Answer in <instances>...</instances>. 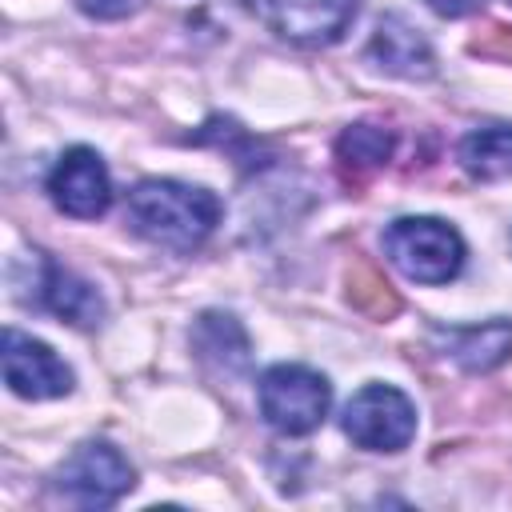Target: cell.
I'll return each instance as SVG.
<instances>
[{"label": "cell", "mask_w": 512, "mask_h": 512, "mask_svg": "<svg viewBox=\"0 0 512 512\" xmlns=\"http://www.w3.org/2000/svg\"><path fill=\"white\" fill-rule=\"evenodd\" d=\"M348 300H352L360 312L376 316V320H388V316L400 308V300H396V292L388 288V280H380L372 268H356V272L348 276Z\"/></svg>", "instance_id": "15"}, {"label": "cell", "mask_w": 512, "mask_h": 512, "mask_svg": "<svg viewBox=\"0 0 512 512\" xmlns=\"http://www.w3.org/2000/svg\"><path fill=\"white\" fill-rule=\"evenodd\" d=\"M460 164L476 180H504L512 176V128H476L456 148Z\"/></svg>", "instance_id": "14"}, {"label": "cell", "mask_w": 512, "mask_h": 512, "mask_svg": "<svg viewBox=\"0 0 512 512\" xmlns=\"http://www.w3.org/2000/svg\"><path fill=\"white\" fill-rule=\"evenodd\" d=\"M32 304H40L80 328H92L104 316V300L96 296V288L84 284L80 276H72L68 268H60L44 252H32Z\"/></svg>", "instance_id": "9"}, {"label": "cell", "mask_w": 512, "mask_h": 512, "mask_svg": "<svg viewBox=\"0 0 512 512\" xmlns=\"http://www.w3.org/2000/svg\"><path fill=\"white\" fill-rule=\"evenodd\" d=\"M428 8H432L436 16L456 20V16H472L476 8H484V0H428Z\"/></svg>", "instance_id": "18"}, {"label": "cell", "mask_w": 512, "mask_h": 512, "mask_svg": "<svg viewBox=\"0 0 512 512\" xmlns=\"http://www.w3.org/2000/svg\"><path fill=\"white\" fill-rule=\"evenodd\" d=\"M368 56L392 72V76H404V80H428L436 72V56L428 48V40L404 20V16H384L372 32V44H368Z\"/></svg>", "instance_id": "10"}, {"label": "cell", "mask_w": 512, "mask_h": 512, "mask_svg": "<svg viewBox=\"0 0 512 512\" xmlns=\"http://www.w3.org/2000/svg\"><path fill=\"white\" fill-rule=\"evenodd\" d=\"M48 196L64 216H76V220L104 216L112 204V180H108L100 152H92L84 144L68 148L56 160V168L48 172Z\"/></svg>", "instance_id": "8"}, {"label": "cell", "mask_w": 512, "mask_h": 512, "mask_svg": "<svg viewBox=\"0 0 512 512\" xmlns=\"http://www.w3.org/2000/svg\"><path fill=\"white\" fill-rule=\"evenodd\" d=\"M392 148H396V136L388 132V128H380V124H348L344 132H340V140H336V160H340V168H344V176H364V172H376V168H384L388 164V156H392Z\"/></svg>", "instance_id": "12"}, {"label": "cell", "mask_w": 512, "mask_h": 512, "mask_svg": "<svg viewBox=\"0 0 512 512\" xmlns=\"http://www.w3.org/2000/svg\"><path fill=\"white\" fill-rule=\"evenodd\" d=\"M128 224L168 252L200 248L220 224V200L208 188L180 180H140L128 192Z\"/></svg>", "instance_id": "1"}, {"label": "cell", "mask_w": 512, "mask_h": 512, "mask_svg": "<svg viewBox=\"0 0 512 512\" xmlns=\"http://www.w3.org/2000/svg\"><path fill=\"white\" fill-rule=\"evenodd\" d=\"M0 364H4V384L24 400H56L72 392V368L48 344L16 328H4Z\"/></svg>", "instance_id": "7"}, {"label": "cell", "mask_w": 512, "mask_h": 512, "mask_svg": "<svg viewBox=\"0 0 512 512\" xmlns=\"http://www.w3.org/2000/svg\"><path fill=\"white\" fill-rule=\"evenodd\" d=\"M344 436L368 452H400L416 436V408L400 388L368 384L344 408Z\"/></svg>", "instance_id": "4"}, {"label": "cell", "mask_w": 512, "mask_h": 512, "mask_svg": "<svg viewBox=\"0 0 512 512\" xmlns=\"http://www.w3.org/2000/svg\"><path fill=\"white\" fill-rule=\"evenodd\" d=\"M432 340L464 372H492L512 356V320H488L472 328H436Z\"/></svg>", "instance_id": "11"}, {"label": "cell", "mask_w": 512, "mask_h": 512, "mask_svg": "<svg viewBox=\"0 0 512 512\" xmlns=\"http://www.w3.org/2000/svg\"><path fill=\"white\" fill-rule=\"evenodd\" d=\"M136 484L132 464L104 440L80 444L56 472V492L80 508H108Z\"/></svg>", "instance_id": "5"}, {"label": "cell", "mask_w": 512, "mask_h": 512, "mask_svg": "<svg viewBox=\"0 0 512 512\" xmlns=\"http://www.w3.org/2000/svg\"><path fill=\"white\" fill-rule=\"evenodd\" d=\"M384 256L416 284H448L464 268V240L448 220L400 216L384 228Z\"/></svg>", "instance_id": "2"}, {"label": "cell", "mask_w": 512, "mask_h": 512, "mask_svg": "<svg viewBox=\"0 0 512 512\" xmlns=\"http://www.w3.org/2000/svg\"><path fill=\"white\" fill-rule=\"evenodd\" d=\"M332 404V384L304 364H276L260 376V416L280 436H304L320 428Z\"/></svg>", "instance_id": "3"}, {"label": "cell", "mask_w": 512, "mask_h": 512, "mask_svg": "<svg viewBox=\"0 0 512 512\" xmlns=\"http://www.w3.org/2000/svg\"><path fill=\"white\" fill-rule=\"evenodd\" d=\"M260 24L292 44H332L356 16V0H240Z\"/></svg>", "instance_id": "6"}, {"label": "cell", "mask_w": 512, "mask_h": 512, "mask_svg": "<svg viewBox=\"0 0 512 512\" xmlns=\"http://www.w3.org/2000/svg\"><path fill=\"white\" fill-rule=\"evenodd\" d=\"M476 52H488V56H504V60H512V28H488V36L484 40H476Z\"/></svg>", "instance_id": "17"}, {"label": "cell", "mask_w": 512, "mask_h": 512, "mask_svg": "<svg viewBox=\"0 0 512 512\" xmlns=\"http://www.w3.org/2000/svg\"><path fill=\"white\" fill-rule=\"evenodd\" d=\"M80 12L96 16V20H120V16H132L144 0H76Z\"/></svg>", "instance_id": "16"}, {"label": "cell", "mask_w": 512, "mask_h": 512, "mask_svg": "<svg viewBox=\"0 0 512 512\" xmlns=\"http://www.w3.org/2000/svg\"><path fill=\"white\" fill-rule=\"evenodd\" d=\"M192 344L200 348L204 360H216L224 372H240L248 364V336L236 324V316H228V312H204L196 320Z\"/></svg>", "instance_id": "13"}]
</instances>
